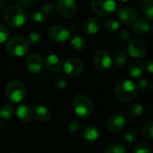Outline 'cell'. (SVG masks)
I'll list each match as a JSON object with an SVG mask.
<instances>
[{
	"mask_svg": "<svg viewBox=\"0 0 153 153\" xmlns=\"http://www.w3.org/2000/svg\"><path fill=\"white\" fill-rule=\"evenodd\" d=\"M92 11L99 16L107 18L117 9L116 0H91Z\"/></svg>",
	"mask_w": 153,
	"mask_h": 153,
	"instance_id": "8992f818",
	"label": "cell"
},
{
	"mask_svg": "<svg viewBox=\"0 0 153 153\" xmlns=\"http://www.w3.org/2000/svg\"><path fill=\"white\" fill-rule=\"evenodd\" d=\"M9 38V30L8 29L3 25V24H0V44L5 42Z\"/></svg>",
	"mask_w": 153,
	"mask_h": 153,
	"instance_id": "8d00e7d4",
	"label": "cell"
},
{
	"mask_svg": "<svg viewBox=\"0 0 153 153\" xmlns=\"http://www.w3.org/2000/svg\"><path fill=\"white\" fill-rule=\"evenodd\" d=\"M43 65V60L38 54H31L26 59V66L32 74H39Z\"/></svg>",
	"mask_w": 153,
	"mask_h": 153,
	"instance_id": "9a60e30c",
	"label": "cell"
},
{
	"mask_svg": "<svg viewBox=\"0 0 153 153\" xmlns=\"http://www.w3.org/2000/svg\"><path fill=\"white\" fill-rule=\"evenodd\" d=\"M69 28H70L71 30H76L78 29V24H77V22H71V23L69 24Z\"/></svg>",
	"mask_w": 153,
	"mask_h": 153,
	"instance_id": "b9f144b4",
	"label": "cell"
},
{
	"mask_svg": "<svg viewBox=\"0 0 153 153\" xmlns=\"http://www.w3.org/2000/svg\"><path fill=\"white\" fill-rule=\"evenodd\" d=\"M112 58L107 50L99 49L94 53L93 64L97 70L106 72L112 66Z\"/></svg>",
	"mask_w": 153,
	"mask_h": 153,
	"instance_id": "52a82bcc",
	"label": "cell"
},
{
	"mask_svg": "<svg viewBox=\"0 0 153 153\" xmlns=\"http://www.w3.org/2000/svg\"><path fill=\"white\" fill-rule=\"evenodd\" d=\"M12 153H15V152H12Z\"/></svg>",
	"mask_w": 153,
	"mask_h": 153,
	"instance_id": "ee69618b",
	"label": "cell"
},
{
	"mask_svg": "<svg viewBox=\"0 0 153 153\" xmlns=\"http://www.w3.org/2000/svg\"><path fill=\"white\" fill-rule=\"evenodd\" d=\"M118 19L126 24H134L138 20V12L135 8L131 6H122L118 9Z\"/></svg>",
	"mask_w": 153,
	"mask_h": 153,
	"instance_id": "7c38bea8",
	"label": "cell"
},
{
	"mask_svg": "<svg viewBox=\"0 0 153 153\" xmlns=\"http://www.w3.org/2000/svg\"><path fill=\"white\" fill-rule=\"evenodd\" d=\"M142 134L144 137H146L149 140H152L153 138V122L149 121L145 123L142 128Z\"/></svg>",
	"mask_w": 153,
	"mask_h": 153,
	"instance_id": "f546056e",
	"label": "cell"
},
{
	"mask_svg": "<svg viewBox=\"0 0 153 153\" xmlns=\"http://www.w3.org/2000/svg\"><path fill=\"white\" fill-rule=\"evenodd\" d=\"M141 12L146 19L152 20L153 0H143L141 3Z\"/></svg>",
	"mask_w": 153,
	"mask_h": 153,
	"instance_id": "603a6c76",
	"label": "cell"
},
{
	"mask_svg": "<svg viewBox=\"0 0 153 153\" xmlns=\"http://www.w3.org/2000/svg\"><path fill=\"white\" fill-rule=\"evenodd\" d=\"M105 153H126V149L120 143H113L107 147Z\"/></svg>",
	"mask_w": 153,
	"mask_h": 153,
	"instance_id": "4dcf8cb0",
	"label": "cell"
},
{
	"mask_svg": "<svg viewBox=\"0 0 153 153\" xmlns=\"http://www.w3.org/2000/svg\"><path fill=\"white\" fill-rule=\"evenodd\" d=\"M82 139L87 143H93L98 140L100 133L97 127L94 126H88L84 128L82 134Z\"/></svg>",
	"mask_w": 153,
	"mask_h": 153,
	"instance_id": "d6986e66",
	"label": "cell"
},
{
	"mask_svg": "<svg viewBox=\"0 0 153 153\" xmlns=\"http://www.w3.org/2000/svg\"><path fill=\"white\" fill-rule=\"evenodd\" d=\"M138 88L144 93L150 94L153 90L152 82L148 79H143L138 83Z\"/></svg>",
	"mask_w": 153,
	"mask_h": 153,
	"instance_id": "83f0119b",
	"label": "cell"
},
{
	"mask_svg": "<svg viewBox=\"0 0 153 153\" xmlns=\"http://www.w3.org/2000/svg\"><path fill=\"white\" fill-rule=\"evenodd\" d=\"M56 5H55L54 4L48 2V3H45V4L42 5V7H41V12L47 16V15H51V14H53V13L56 12Z\"/></svg>",
	"mask_w": 153,
	"mask_h": 153,
	"instance_id": "d6a6232c",
	"label": "cell"
},
{
	"mask_svg": "<svg viewBox=\"0 0 153 153\" xmlns=\"http://www.w3.org/2000/svg\"><path fill=\"white\" fill-rule=\"evenodd\" d=\"M117 38H118L119 40H121L122 42H128V41L130 40L131 36H130V33H129L128 30H121V31L118 33Z\"/></svg>",
	"mask_w": 153,
	"mask_h": 153,
	"instance_id": "f35d334b",
	"label": "cell"
},
{
	"mask_svg": "<svg viewBox=\"0 0 153 153\" xmlns=\"http://www.w3.org/2000/svg\"><path fill=\"white\" fill-rule=\"evenodd\" d=\"M61 60L60 58L54 54L48 55L45 59V66L46 68L53 73H56L61 69Z\"/></svg>",
	"mask_w": 153,
	"mask_h": 153,
	"instance_id": "ac0fdd59",
	"label": "cell"
},
{
	"mask_svg": "<svg viewBox=\"0 0 153 153\" xmlns=\"http://www.w3.org/2000/svg\"><path fill=\"white\" fill-rule=\"evenodd\" d=\"M17 117L24 123H29L33 119L32 108L26 103H21L16 108Z\"/></svg>",
	"mask_w": 153,
	"mask_h": 153,
	"instance_id": "2e32d148",
	"label": "cell"
},
{
	"mask_svg": "<svg viewBox=\"0 0 153 153\" xmlns=\"http://www.w3.org/2000/svg\"><path fill=\"white\" fill-rule=\"evenodd\" d=\"M138 133L134 129H130L125 134V139L128 143H133L137 140Z\"/></svg>",
	"mask_w": 153,
	"mask_h": 153,
	"instance_id": "e575fe53",
	"label": "cell"
},
{
	"mask_svg": "<svg viewBox=\"0 0 153 153\" xmlns=\"http://www.w3.org/2000/svg\"><path fill=\"white\" fill-rule=\"evenodd\" d=\"M46 17L47 16L39 10H35L30 13V19L35 22H43Z\"/></svg>",
	"mask_w": 153,
	"mask_h": 153,
	"instance_id": "836d02e7",
	"label": "cell"
},
{
	"mask_svg": "<svg viewBox=\"0 0 153 153\" xmlns=\"http://www.w3.org/2000/svg\"><path fill=\"white\" fill-rule=\"evenodd\" d=\"M144 65L142 62L138 61V60H135L134 62H132L128 67V72H129V74L134 77V78H138L140 77L141 75H143V72H144Z\"/></svg>",
	"mask_w": 153,
	"mask_h": 153,
	"instance_id": "7402d4cb",
	"label": "cell"
},
{
	"mask_svg": "<svg viewBox=\"0 0 153 153\" xmlns=\"http://www.w3.org/2000/svg\"><path fill=\"white\" fill-rule=\"evenodd\" d=\"M32 115L33 118L39 122H46L49 120L51 117L50 110L43 105H36L32 108Z\"/></svg>",
	"mask_w": 153,
	"mask_h": 153,
	"instance_id": "e0dca14e",
	"label": "cell"
},
{
	"mask_svg": "<svg viewBox=\"0 0 153 153\" xmlns=\"http://www.w3.org/2000/svg\"><path fill=\"white\" fill-rule=\"evenodd\" d=\"M143 112V107L141 103L132 104L127 110V119L129 122H133L138 117H140Z\"/></svg>",
	"mask_w": 153,
	"mask_h": 153,
	"instance_id": "44dd1931",
	"label": "cell"
},
{
	"mask_svg": "<svg viewBox=\"0 0 153 153\" xmlns=\"http://www.w3.org/2000/svg\"><path fill=\"white\" fill-rule=\"evenodd\" d=\"M73 108L76 116L83 119L88 118L93 112V103L84 94H78L74 98Z\"/></svg>",
	"mask_w": 153,
	"mask_h": 153,
	"instance_id": "3957f363",
	"label": "cell"
},
{
	"mask_svg": "<svg viewBox=\"0 0 153 153\" xmlns=\"http://www.w3.org/2000/svg\"><path fill=\"white\" fill-rule=\"evenodd\" d=\"M6 53L13 57H21L29 50V42L22 37L16 36L10 39L5 46Z\"/></svg>",
	"mask_w": 153,
	"mask_h": 153,
	"instance_id": "277c9868",
	"label": "cell"
},
{
	"mask_svg": "<svg viewBox=\"0 0 153 153\" xmlns=\"http://www.w3.org/2000/svg\"><path fill=\"white\" fill-rule=\"evenodd\" d=\"M118 1H120V2H127L129 0H118Z\"/></svg>",
	"mask_w": 153,
	"mask_h": 153,
	"instance_id": "7bdbcfd3",
	"label": "cell"
},
{
	"mask_svg": "<svg viewBox=\"0 0 153 153\" xmlns=\"http://www.w3.org/2000/svg\"><path fill=\"white\" fill-rule=\"evenodd\" d=\"M138 89L136 84L128 79H122L115 86L114 92L117 99L122 102L132 101L137 94Z\"/></svg>",
	"mask_w": 153,
	"mask_h": 153,
	"instance_id": "6da1fadb",
	"label": "cell"
},
{
	"mask_svg": "<svg viewBox=\"0 0 153 153\" xmlns=\"http://www.w3.org/2000/svg\"><path fill=\"white\" fill-rule=\"evenodd\" d=\"M56 7L60 15L65 19L73 18L77 11V4L75 0H58Z\"/></svg>",
	"mask_w": 153,
	"mask_h": 153,
	"instance_id": "9c48e42d",
	"label": "cell"
},
{
	"mask_svg": "<svg viewBox=\"0 0 153 153\" xmlns=\"http://www.w3.org/2000/svg\"><path fill=\"white\" fill-rule=\"evenodd\" d=\"M128 59V55L125 50H119L117 51L115 56H114V59L112 60V62H114V64L117 66H123L126 61Z\"/></svg>",
	"mask_w": 153,
	"mask_h": 153,
	"instance_id": "484cf974",
	"label": "cell"
},
{
	"mask_svg": "<svg viewBox=\"0 0 153 153\" xmlns=\"http://www.w3.org/2000/svg\"><path fill=\"white\" fill-rule=\"evenodd\" d=\"M25 87L17 80L10 81L5 87V95L8 100L13 103H20L25 97Z\"/></svg>",
	"mask_w": 153,
	"mask_h": 153,
	"instance_id": "5b68a950",
	"label": "cell"
},
{
	"mask_svg": "<svg viewBox=\"0 0 153 153\" xmlns=\"http://www.w3.org/2000/svg\"><path fill=\"white\" fill-rule=\"evenodd\" d=\"M144 67H146V69L148 70V72L150 73V74H152L153 72V63L152 60H148V62L146 63V65L144 66Z\"/></svg>",
	"mask_w": 153,
	"mask_h": 153,
	"instance_id": "60d3db41",
	"label": "cell"
},
{
	"mask_svg": "<svg viewBox=\"0 0 153 153\" xmlns=\"http://www.w3.org/2000/svg\"><path fill=\"white\" fill-rule=\"evenodd\" d=\"M128 53L134 58H141L143 57L146 54L147 48L143 41L141 39H132L128 43Z\"/></svg>",
	"mask_w": 153,
	"mask_h": 153,
	"instance_id": "4fadbf2b",
	"label": "cell"
},
{
	"mask_svg": "<svg viewBox=\"0 0 153 153\" xmlns=\"http://www.w3.org/2000/svg\"><path fill=\"white\" fill-rule=\"evenodd\" d=\"M82 128V125L79 121H73L68 126V130L72 134H77Z\"/></svg>",
	"mask_w": 153,
	"mask_h": 153,
	"instance_id": "d590c367",
	"label": "cell"
},
{
	"mask_svg": "<svg viewBox=\"0 0 153 153\" xmlns=\"http://www.w3.org/2000/svg\"><path fill=\"white\" fill-rule=\"evenodd\" d=\"M48 37L56 43H64L70 38V30L62 25H53L48 30Z\"/></svg>",
	"mask_w": 153,
	"mask_h": 153,
	"instance_id": "8fae6325",
	"label": "cell"
},
{
	"mask_svg": "<svg viewBox=\"0 0 153 153\" xmlns=\"http://www.w3.org/2000/svg\"><path fill=\"white\" fill-rule=\"evenodd\" d=\"M13 113V106L8 103V102H4L1 108H0V117L4 120H8L12 117Z\"/></svg>",
	"mask_w": 153,
	"mask_h": 153,
	"instance_id": "d4e9b609",
	"label": "cell"
},
{
	"mask_svg": "<svg viewBox=\"0 0 153 153\" xmlns=\"http://www.w3.org/2000/svg\"><path fill=\"white\" fill-rule=\"evenodd\" d=\"M151 29V24L147 19H141L137 20L134 23V32L137 35H144L149 32Z\"/></svg>",
	"mask_w": 153,
	"mask_h": 153,
	"instance_id": "ffe728a7",
	"label": "cell"
},
{
	"mask_svg": "<svg viewBox=\"0 0 153 153\" xmlns=\"http://www.w3.org/2000/svg\"><path fill=\"white\" fill-rule=\"evenodd\" d=\"M4 19L7 25L13 28H20L23 26L27 21L25 11L17 5H12L4 11Z\"/></svg>",
	"mask_w": 153,
	"mask_h": 153,
	"instance_id": "7a4b0ae2",
	"label": "cell"
},
{
	"mask_svg": "<svg viewBox=\"0 0 153 153\" xmlns=\"http://www.w3.org/2000/svg\"><path fill=\"white\" fill-rule=\"evenodd\" d=\"M102 28V22L97 17H89L82 23V31L89 36L95 35Z\"/></svg>",
	"mask_w": 153,
	"mask_h": 153,
	"instance_id": "5bb4252c",
	"label": "cell"
},
{
	"mask_svg": "<svg viewBox=\"0 0 153 153\" xmlns=\"http://www.w3.org/2000/svg\"><path fill=\"white\" fill-rule=\"evenodd\" d=\"M134 153H152V151L147 143H138L134 147Z\"/></svg>",
	"mask_w": 153,
	"mask_h": 153,
	"instance_id": "1f68e13d",
	"label": "cell"
},
{
	"mask_svg": "<svg viewBox=\"0 0 153 153\" xmlns=\"http://www.w3.org/2000/svg\"><path fill=\"white\" fill-rule=\"evenodd\" d=\"M71 45H72V48L77 52H82L86 48L85 39L79 34H75L72 37Z\"/></svg>",
	"mask_w": 153,
	"mask_h": 153,
	"instance_id": "cb8c5ba5",
	"label": "cell"
},
{
	"mask_svg": "<svg viewBox=\"0 0 153 153\" xmlns=\"http://www.w3.org/2000/svg\"><path fill=\"white\" fill-rule=\"evenodd\" d=\"M67 81L64 75H57L53 80V87L56 90H63L66 87Z\"/></svg>",
	"mask_w": 153,
	"mask_h": 153,
	"instance_id": "f1b7e54d",
	"label": "cell"
},
{
	"mask_svg": "<svg viewBox=\"0 0 153 153\" xmlns=\"http://www.w3.org/2000/svg\"><path fill=\"white\" fill-rule=\"evenodd\" d=\"M103 29L108 33H115L119 29V22L115 19H108L103 23Z\"/></svg>",
	"mask_w": 153,
	"mask_h": 153,
	"instance_id": "4316f807",
	"label": "cell"
},
{
	"mask_svg": "<svg viewBox=\"0 0 153 153\" xmlns=\"http://www.w3.org/2000/svg\"><path fill=\"white\" fill-rule=\"evenodd\" d=\"M64 72L70 77H77L82 74L83 71V63L82 60L76 57L68 58L63 66Z\"/></svg>",
	"mask_w": 153,
	"mask_h": 153,
	"instance_id": "ba28073f",
	"label": "cell"
},
{
	"mask_svg": "<svg viewBox=\"0 0 153 153\" xmlns=\"http://www.w3.org/2000/svg\"><path fill=\"white\" fill-rule=\"evenodd\" d=\"M18 3L24 7H30L35 3V0H17Z\"/></svg>",
	"mask_w": 153,
	"mask_h": 153,
	"instance_id": "ab89813d",
	"label": "cell"
},
{
	"mask_svg": "<svg viewBox=\"0 0 153 153\" xmlns=\"http://www.w3.org/2000/svg\"><path fill=\"white\" fill-rule=\"evenodd\" d=\"M29 40L31 44H38L41 40V35L37 31H32L29 35Z\"/></svg>",
	"mask_w": 153,
	"mask_h": 153,
	"instance_id": "74e56055",
	"label": "cell"
},
{
	"mask_svg": "<svg viewBox=\"0 0 153 153\" xmlns=\"http://www.w3.org/2000/svg\"><path fill=\"white\" fill-rule=\"evenodd\" d=\"M126 117H125V116L122 113L116 112L108 119V129L110 134H117L123 131V129L126 126Z\"/></svg>",
	"mask_w": 153,
	"mask_h": 153,
	"instance_id": "30bf717a",
	"label": "cell"
}]
</instances>
